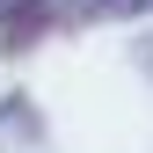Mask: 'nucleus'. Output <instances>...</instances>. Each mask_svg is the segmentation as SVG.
Here are the masks:
<instances>
[{
    "label": "nucleus",
    "mask_w": 153,
    "mask_h": 153,
    "mask_svg": "<svg viewBox=\"0 0 153 153\" xmlns=\"http://www.w3.org/2000/svg\"><path fill=\"white\" fill-rule=\"evenodd\" d=\"M66 22H139V15H153V0H59Z\"/></svg>",
    "instance_id": "3"
},
{
    "label": "nucleus",
    "mask_w": 153,
    "mask_h": 153,
    "mask_svg": "<svg viewBox=\"0 0 153 153\" xmlns=\"http://www.w3.org/2000/svg\"><path fill=\"white\" fill-rule=\"evenodd\" d=\"M44 146V124H36L29 95H7L0 102V153H36Z\"/></svg>",
    "instance_id": "2"
},
{
    "label": "nucleus",
    "mask_w": 153,
    "mask_h": 153,
    "mask_svg": "<svg viewBox=\"0 0 153 153\" xmlns=\"http://www.w3.org/2000/svg\"><path fill=\"white\" fill-rule=\"evenodd\" d=\"M51 22H59L51 0H0V51H29V44H44Z\"/></svg>",
    "instance_id": "1"
}]
</instances>
